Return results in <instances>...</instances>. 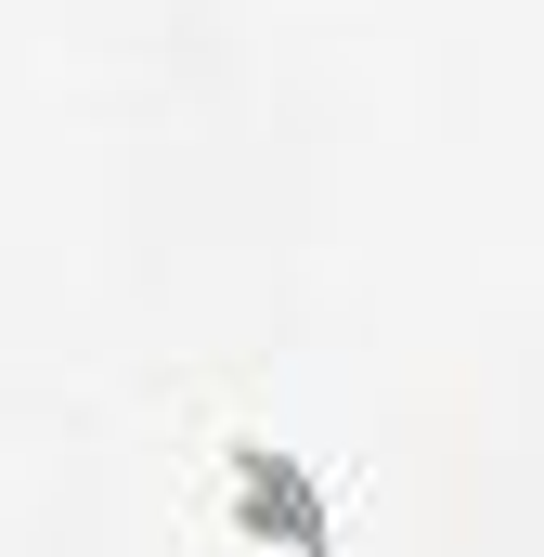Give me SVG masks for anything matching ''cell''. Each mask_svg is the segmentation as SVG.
<instances>
[{
    "instance_id": "cell-1",
    "label": "cell",
    "mask_w": 544,
    "mask_h": 557,
    "mask_svg": "<svg viewBox=\"0 0 544 557\" xmlns=\"http://www.w3.org/2000/svg\"><path fill=\"white\" fill-rule=\"evenodd\" d=\"M221 493H234V532L272 545V557H324V545H337L324 480H311L298 454H272V441H221Z\"/></svg>"
}]
</instances>
